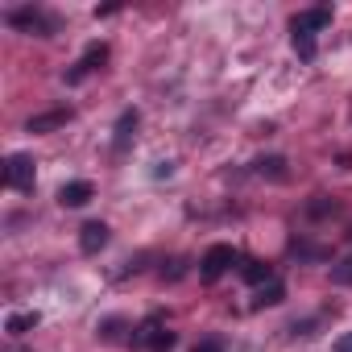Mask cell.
I'll return each mask as SVG.
<instances>
[{"label":"cell","instance_id":"cell-13","mask_svg":"<svg viewBox=\"0 0 352 352\" xmlns=\"http://www.w3.org/2000/svg\"><path fill=\"white\" fill-rule=\"evenodd\" d=\"M241 274H245V282H249V286H265V282H274V274H270V265H265V261H245V265H241Z\"/></svg>","mask_w":352,"mask_h":352},{"label":"cell","instance_id":"cell-12","mask_svg":"<svg viewBox=\"0 0 352 352\" xmlns=\"http://www.w3.org/2000/svg\"><path fill=\"white\" fill-rule=\"evenodd\" d=\"M282 298H286V286H282V282L274 278V282H265V286L257 290V298H253V307H278Z\"/></svg>","mask_w":352,"mask_h":352},{"label":"cell","instance_id":"cell-15","mask_svg":"<svg viewBox=\"0 0 352 352\" xmlns=\"http://www.w3.org/2000/svg\"><path fill=\"white\" fill-rule=\"evenodd\" d=\"M315 50H319V46H315V34H294V54H298L302 63H311Z\"/></svg>","mask_w":352,"mask_h":352},{"label":"cell","instance_id":"cell-5","mask_svg":"<svg viewBox=\"0 0 352 352\" xmlns=\"http://www.w3.org/2000/svg\"><path fill=\"white\" fill-rule=\"evenodd\" d=\"M104 245H108V224L91 220V224H83V228H79V249H83L87 257H96Z\"/></svg>","mask_w":352,"mask_h":352},{"label":"cell","instance_id":"cell-17","mask_svg":"<svg viewBox=\"0 0 352 352\" xmlns=\"http://www.w3.org/2000/svg\"><path fill=\"white\" fill-rule=\"evenodd\" d=\"M120 331H124V319H108V323L100 327V336H104V340H120Z\"/></svg>","mask_w":352,"mask_h":352},{"label":"cell","instance_id":"cell-14","mask_svg":"<svg viewBox=\"0 0 352 352\" xmlns=\"http://www.w3.org/2000/svg\"><path fill=\"white\" fill-rule=\"evenodd\" d=\"M79 63L87 67V75H91V71H100V67L108 63V46H104V42H91V46L83 50V58H79Z\"/></svg>","mask_w":352,"mask_h":352},{"label":"cell","instance_id":"cell-2","mask_svg":"<svg viewBox=\"0 0 352 352\" xmlns=\"http://www.w3.org/2000/svg\"><path fill=\"white\" fill-rule=\"evenodd\" d=\"M232 265H236V249H232V245H212V249L204 253V261H199V278H204V282H216V278H224Z\"/></svg>","mask_w":352,"mask_h":352},{"label":"cell","instance_id":"cell-16","mask_svg":"<svg viewBox=\"0 0 352 352\" xmlns=\"http://www.w3.org/2000/svg\"><path fill=\"white\" fill-rule=\"evenodd\" d=\"M331 212H336V204H331L327 195H315V199L307 204V216H311V220H323V216H331Z\"/></svg>","mask_w":352,"mask_h":352},{"label":"cell","instance_id":"cell-3","mask_svg":"<svg viewBox=\"0 0 352 352\" xmlns=\"http://www.w3.org/2000/svg\"><path fill=\"white\" fill-rule=\"evenodd\" d=\"M5 183H9L13 191H34V157L13 153L9 166H5Z\"/></svg>","mask_w":352,"mask_h":352},{"label":"cell","instance_id":"cell-18","mask_svg":"<svg viewBox=\"0 0 352 352\" xmlns=\"http://www.w3.org/2000/svg\"><path fill=\"white\" fill-rule=\"evenodd\" d=\"M331 278H336V282H352V257H348V261H340V265L331 270Z\"/></svg>","mask_w":352,"mask_h":352},{"label":"cell","instance_id":"cell-9","mask_svg":"<svg viewBox=\"0 0 352 352\" xmlns=\"http://www.w3.org/2000/svg\"><path fill=\"white\" fill-rule=\"evenodd\" d=\"M137 124H141L137 108H124V112H120V120H116V141H112V145H116V153H124V149H129V141L137 137Z\"/></svg>","mask_w":352,"mask_h":352},{"label":"cell","instance_id":"cell-19","mask_svg":"<svg viewBox=\"0 0 352 352\" xmlns=\"http://www.w3.org/2000/svg\"><path fill=\"white\" fill-rule=\"evenodd\" d=\"M195 352H224V340H204L195 344Z\"/></svg>","mask_w":352,"mask_h":352},{"label":"cell","instance_id":"cell-10","mask_svg":"<svg viewBox=\"0 0 352 352\" xmlns=\"http://www.w3.org/2000/svg\"><path fill=\"white\" fill-rule=\"evenodd\" d=\"M253 170L261 174V179H270V183H286V179H290L286 157H278V153H270V157H257V162H253Z\"/></svg>","mask_w":352,"mask_h":352},{"label":"cell","instance_id":"cell-20","mask_svg":"<svg viewBox=\"0 0 352 352\" xmlns=\"http://www.w3.org/2000/svg\"><path fill=\"white\" fill-rule=\"evenodd\" d=\"M336 352H352V331H348V336H340V340H336Z\"/></svg>","mask_w":352,"mask_h":352},{"label":"cell","instance_id":"cell-11","mask_svg":"<svg viewBox=\"0 0 352 352\" xmlns=\"http://www.w3.org/2000/svg\"><path fill=\"white\" fill-rule=\"evenodd\" d=\"M38 327V311H13L9 319H5V331L9 336H25V331H34Z\"/></svg>","mask_w":352,"mask_h":352},{"label":"cell","instance_id":"cell-8","mask_svg":"<svg viewBox=\"0 0 352 352\" xmlns=\"http://www.w3.org/2000/svg\"><path fill=\"white\" fill-rule=\"evenodd\" d=\"M290 25H294V34H315V30H327V25H331V9H307V13H298Z\"/></svg>","mask_w":352,"mask_h":352},{"label":"cell","instance_id":"cell-7","mask_svg":"<svg viewBox=\"0 0 352 352\" xmlns=\"http://www.w3.org/2000/svg\"><path fill=\"white\" fill-rule=\"evenodd\" d=\"M91 195H96V187H91L87 179H75V183H67V187L58 191V204H63V208H83V204H91Z\"/></svg>","mask_w":352,"mask_h":352},{"label":"cell","instance_id":"cell-4","mask_svg":"<svg viewBox=\"0 0 352 352\" xmlns=\"http://www.w3.org/2000/svg\"><path fill=\"white\" fill-rule=\"evenodd\" d=\"M137 340H141L149 352H170L174 344H179V336H174V331H166L157 319H145V323H141V331H137Z\"/></svg>","mask_w":352,"mask_h":352},{"label":"cell","instance_id":"cell-1","mask_svg":"<svg viewBox=\"0 0 352 352\" xmlns=\"http://www.w3.org/2000/svg\"><path fill=\"white\" fill-rule=\"evenodd\" d=\"M5 21H9L13 30L38 34V38H54V34H58V21H54L50 13H42V9H9Z\"/></svg>","mask_w":352,"mask_h":352},{"label":"cell","instance_id":"cell-6","mask_svg":"<svg viewBox=\"0 0 352 352\" xmlns=\"http://www.w3.org/2000/svg\"><path fill=\"white\" fill-rule=\"evenodd\" d=\"M71 120V108H50V112H38V116H30V133H54V129H63Z\"/></svg>","mask_w":352,"mask_h":352}]
</instances>
